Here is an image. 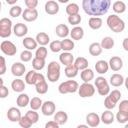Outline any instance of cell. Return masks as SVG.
I'll return each instance as SVG.
<instances>
[{
	"mask_svg": "<svg viewBox=\"0 0 128 128\" xmlns=\"http://www.w3.org/2000/svg\"><path fill=\"white\" fill-rule=\"evenodd\" d=\"M111 5L110 0H83L82 8L90 16H100L105 14Z\"/></svg>",
	"mask_w": 128,
	"mask_h": 128,
	"instance_id": "obj_1",
	"label": "cell"
},
{
	"mask_svg": "<svg viewBox=\"0 0 128 128\" xmlns=\"http://www.w3.org/2000/svg\"><path fill=\"white\" fill-rule=\"evenodd\" d=\"M107 25L108 27L113 31V32H116V33H119V32H122L125 28V23L124 21L117 15L115 14H111L108 16L107 18Z\"/></svg>",
	"mask_w": 128,
	"mask_h": 128,
	"instance_id": "obj_2",
	"label": "cell"
},
{
	"mask_svg": "<svg viewBox=\"0 0 128 128\" xmlns=\"http://www.w3.org/2000/svg\"><path fill=\"white\" fill-rule=\"evenodd\" d=\"M47 77L51 82H56L60 77V64L56 61H51L48 64L47 69Z\"/></svg>",
	"mask_w": 128,
	"mask_h": 128,
	"instance_id": "obj_3",
	"label": "cell"
},
{
	"mask_svg": "<svg viewBox=\"0 0 128 128\" xmlns=\"http://www.w3.org/2000/svg\"><path fill=\"white\" fill-rule=\"evenodd\" d=\"M78 83L75 80H68V81H64L62 82L59 87L58 90L61 94H66V93H74L78 90Z\"/></svg>",
	"mask_w": 128,
	"mask_h": 128,
	"instance_id": "obj_4",
	"label": "cell"
},
{
	"mask_svg": "<svg viewBox=\"0 0 128 128\" xmlns=\"http://www.w3.org/2000/svg\"><path fill=\"white\" fill-rule=\"evenodd\" d=\"M11 27H12V21L8 18H2L0 19V37L6 38L11 35Z\"/></svg>",
	"mask_w": 128,
	"mask_h": 128,
	"instance_id": "obj_5",
	"label": "cell"
},
{
	"mask_svg": "<svg viewBox=\"0 0 128 128\" xmlns=\"http://www.w3.org/2000/svg\"><path fill=\"white\" fill-rule=\"evenodd\" d=\"M95 85L97 87V90H98V93L101 95V96H106L109 91H110V88H109V85H108V82L107 80L104 78V77H97L96 80H95Z\"/></svg>",
	"mask_w": 128,
	"mask_h": 128,
	"instance_id": "obj_6",
	"label": "cell"
},
{
	"mask_svg": "<svg viewBox=\"0 0 128 128\" xmlns=\"http://www.w3.org/2000/svg\"><path fill=\"white\" fill-rule=\"evenodd\" d=\"M78 93L80 97H91L95 93V88L90 83H83L78 87Z\"/></svg>",
	"mask_w": 128,
	"mask_h": 128,
	"instance_id": "obj_7",
	"label": "cell"
},
{
	"mask_svg": "<svg viewBox=\"0 0 128 128\" xmlns=\"http://www.w3.org/2000/svg\"><path fill=\"white\" fill-rule=\"evenodd\" d=\"M0 48H1V51L5 55H8V56H13L17 52V48H16L15 44L11 41H8V40H4L1 43Z\"/></svg>",
	"mask_w": 128,
	"mask_h": 128,
	"instance_id": "obj_8",
	"label": "cell"
},
{
	"mask_svg": "<svg viewBox=\"0 0 128 128\" xmlns=\"http://www.w3.org/2000/svg\"><path fill=\"white\" fill-rule=\"evenodd\" d=\"M22 17L25 21H28V22H31V21H34L37 19L38 17V11L36 8L34 9H29V8H26L23 12H22Z\"/></svg>",
	"mask_w": 128,
	"mask_h": 128,
	"instance_id": "obj_9",
	"label": "cell"
},
{
	"mask_svg": "<svg viewBox=\"0 0 128 128\" xmlns=\"http://www.w3.org/2000/svg\"><path fill=\"white\" fill-rule=\"evenodd\" d=\"M55 103L53 101H45L44 103H42L41 109H42V113L46 116H50L55 112Z\"/></svg>",
	"mask_w": 128,
	"mask_h": 128,
	"instance_id": "obj_10",
	"label": "cell"
},
{
	"mask_svg": "<svg viewBox=\"0 0 128 128\" xmlns=\"http://www.w3.org/2000/svg\"><path fill=\"white\" fill-rule=\"evenodd\" d=\"M21 117H22L21 116V112L16 107H11V108L8 109V111H7V118L11 122H17V121L20 120Z\"/></svg>",
	"mask_w": 128,
	"mask_h": 128,
	"instance_id": "obj_11",
	"label": "cell"
},
{
	"mask_svg": "<svg viewBox=\"0 0 128 128\" xmlns=\"http://www.w3.org/2000/svg\"><path fill=\"white\" fill-rule=\"evenodd\" d=\"M86 122L90 127H96L100 123V117L95 112H90L86 115Z\"/></svg>",
	"mask_w": 128,
	"mask_h": 128,
	"instance_id": "obj_12",
	"label": "cell"
},
{
	"mask_svg": "<svg viewBox=\"0 0 128 128\" xmlns=\"http://www.w3.org/2000/svg\"><path fill=\"white\" fill-rule=\"evenodd\" d=\"M45 11L50 15H54L59 11V5L54 0H49L45 3Z\"/></svg>",
	"mask_w": 128,
	"mask_h": 128,
	"instance_id": "obj_13",
	"label": "cell"
},
{
	"mask_svg": "<svg viewBox=\"0 0 128 128\" xmlns=\"http://www.w3.org/2000/svg\"><path fill=\"white\" fill-rule=\"evenodd\" d=\"M108 66H110V68L113 70V71H118L122 68L123 66V61L120 57L118 56H113L110 58L109 60V63H108Z\"/></svg>",
	"mask_w": 128,
	"mask_h": 128,
	"instance_id": "obj_14",
	"label": "cell"
},
{
	"mask_svg": "<svg viewBox=\"0 0 128 128\" xmlns=\"http://www.w3.org/2000/svg\"><path fill=\"white\" fill-rule=\"evenodd\" d=\"M13 32L17 37H22L28 32V27L23 23H17L13 27Z\"/></svg>",
	"mask_w": 128,
	"mask_h": 128,
	"instance_id": "obj_15",
	"label": "cell"
},
{
	"mask_svg": "<svg viewBox=\"0 0 128 128\" xmlns=\"http://www.w3.org/2000/svg\"><path fill=\"white\" fill-rule=\"evenodd\" d=\"M25 65L24 64H22V63H20V62H15L13 65H12V67H11V72H12V74L14 75V76H18V77H20V76H22L23 74H24V72H25Z\"/></svg>",
	"mask_w": 128,
	"mask_h": 128,
	"instance_id": "obj_16",
	"label": "cell"
},
{
	"mask_svg": "<svg viewBox=\"0 0 128 128\" xmlns=\"http://www.w3.org/2000/svg\"><path fill=\"white\" fill-rule=\"evenodd\" d=\"M59 60H60V62H61L62 64L68 66V65L73 64L74 57H73V55H72L71 53H69V52H64V53L60 54V56H59Z\"/></svg>",
	"mask_w": 128,
	"mask_h": 128,
	"instance_id": "obj_17",
	"label": "cell"
},
{
	"mask_svg": "<svg viewBox=\"0 0 128 128\" xmlns=\"http://www.w3.org/2000/svg\"><path fill=\"white\" fill-rule=\"evenodd\" d=\"M67 119H68V115L64 111H58L54 115V121L58 125H64L67 122Z\"/></svg>",
	"mask_w": 128,
	"mask_h": 128,
	"instance_id": "obj_18",
	"label": "cell"
},
{
	"mask_svg": "<svg viewBox=\"0 0 128 128\" xmlns=\"http://www.w3.org/2000/svg\"><path fill=\"white\" fill-rule=\"evenodd\" d=\"M70 35H71V37H72L73 40H80L84 36V30H83L82 27L76 26V27L72 28V30L70 32Z\"/></svg>",
	"mask_w": 128,
	"mask_h": 128,
	"instance_id": "obj_19",
	"label": "cell"
},
{
	"mask_svg": "<svg viewBox=\"0 0 128 128\" xmlns=\"http://www.w3.org/2000/svg\"><path fill=\"white\" fill-rule=\"evenodd\" d=\"M77 70H84L88 68V61L85 57H78L75 59L74 64H73Z\"/></svg>",
	"mask_w": 128,
	"mask_h": 128,
	"instance_id": "obj_20",
	"label": "cell"
},
{
	"mask_svg": "<svg viewBox=\"0 0 128 128\" xmlns=\"http://www.w3.org/2000/svg\"><path fill=\"white\" fill-rule=\"evenodd\" d=\"M108 63L105 61V60H99L96 62L95 64V69H96V72L99 73V74H104L108 71Z\"/></svg>",
	"mask_w": 128,
	"mask_h": 128,
	"instance_id": "obj_21",
	"label": "cell"
},
{
	"mask_svg": "<svg viewBox=\"0 0 128 128\" xmlns=\"http://www.w3.org/2000/svg\"><path fill=\"white\" fill-rule=\"evenodd\" d=\"M93 78H94V72L92 71V69L86 68V69L82 70L81 79L84 81V83H89V81H91Z\"/></svg>",
	"mask_w": 128,
	"mask_h": 128,
	"instance_id": "obj_22",
	"label": "cell"
},
{
	"mask_svg": "<svg viewBox=\"0 0 128 128\" xmlns=\"http://www.w3.org/2000/svg\"><path fill=\"white\" fill-rule=\"evenodd\" d=\"M123 82H124V78L121 74L115 73L110 77V84L114 87H118V86L122 85Z\"/></svg>",
	"mask_w": 128,
	"mask_h": 128,
	"instance_id": "obj_23",
	"label": "cell"
},
{
	"mask_svg": "<svg viewBox=\"0 0 128 128\" xmlns=\"http://www.w3.org/2000/svg\"><path fill=\"white\" fill-rule=\"evenodd\" d=\"M11 87L15 92H22L25 89V83L22 79H15L12 81Z\"/></svg>",
	"mask_w": 128,
	"mask_h": 128,
	"instance_id": "obj_24",
	"label": "cell"
},
{
	"mask_svg": "<svg viewBox=\"0 0 128 128\" xmlns=\"http://www.w3.org/2000/svg\"><path fill=\"white\" fill-rule=\"evenodd\" d=\"M55 32L59 37H66L69 34V28L65 24H58L56 26Z\"/></svg>",
	"mask_w": 128,
	"mask_h": 128,
	"instance_id": "obj_25",
	"label": "cell"
},
{
	"mask_svg": "<svg viewBox=\"0 0 128 128\" xmlns=\"http://www.w3.org/2000/svg\"><path fill=\"white\" fill-rule=\"evenodd\" d=\"M23 45L27 50H33L37 47V42L32 37H25L23 39Z\"/></svg>",
	"mask_w": 128,
	"mask_h": 128,
	"instance_id": "obj_26",
	"label": "cell"
},
{
	"mask_svg": "<svg viewBox=\"0 0 128 128\" xmlns=\"http://www.w3.org/2000/svg\"><path fill=\"white\" fill-rule=\"evenodd\" d=\"M100 120H101L104 124H111V123H113V121H114V115H113V113H112L111 111L106 110V111H104V112L102 113Z\"/></svg>",
	"mask_w": 128,
	"mask_h": 128,
	"instance_id": "obj_27",
	"label": "cell"
},
{
	"mask_svg": "<svg viewBox=\"0 0 128 128\" xmlns=\"http://www.w3.org/2000/svg\"><path fill=\"white\" fill-rule=\"evenodd\" d=\"M36 42L39 43L41 46H45L46 44H48L49 42V36L47 33L45 32H39L37 35H36Z\"/></svg>",
	"mask_w": 128,
	"mask_h": 128,
	"instance_id": "obj_28",
	"label": "cell"
},
{
	"mask_svg": "<svg viewBox=\"0 0 128 128\" xmlns=\"http://www.w3.org/2000/svg\"><path fill=\"white\" fill-rule=\"evenodd\" d=\"M101 52H102V48H101L100 43L94 42L89 46V53L92 56H98L101 54Z\"/></svg>",
	"mask_w": 128,
	"mask_h": 128,
	"instance_id": "obj_29",
	"label": "cell"
},
{
	"mask_svg": "<svg viewBox=\"0 0 128 128\" xmlns=\"http://www.w3.org/2000/svg\"><path fill=\"white\" fill-rule=\"evenodd\" d=\"M88 24L90 26V28L92 29H99L102 26V19L100 17H91L89 18Z\"/></svg>",
	"mask_w": 128,
	"mask_h": 128,
	"instance_id": "obj_30",
	"label": "cell"
},
{
	"mask_svg": "<svg viewBox=\"0 0 128 128\" xmlns=\"http://www.w3.org/2000/svg\"><path fill=\"white\" fill-rule=\"evenodd\" d=\"M16 102H17V105H18L19 107H26L27 104L30 102L29 96H28L27 94H25V93H22V94H20V95L17 97Z\"/></svg>",
	"mask_w": 128,
	"mask_h": 128,
	"instance_id": "obj_31",
	"label": "cell"
},
{
	"mask_svg": "<svg viewBox=\"0 0 128 128\" xmlns=\"http://www.w3.org/2000/svg\"><path fill=\"white\" fill-rule=\"evenodd\" d=\"M101 48H104V49H111L113 46H114V39L112 37H109V36H106L102 39L101 43Z\"/></svg>",
	"mask_w": 128,
	"mask_h": 128,
	"instance_id": "obj_32",
	"label": "cell"
},
{
	"mask_svg": "<svg viewBox=\"0 0 128 128\" xmlns=\"http://www.w3.org/2000/svg\"><path fill=\"white\" fill-rule=\"evenodd\" d=\"M78 12H79V6L76 3H70L66 6V13L69 16L78 14Z\"/></svg>",
	"mask_w": 128,
	"mask_h": 128,
	"instance_id": "obj_33",
	"label": "cell"
},
{
	"mask_svg": "<svg viewBox=\"0 0 128 128\" xmlns=\"http://www.w3.org/2000/svg\"><path fill=\"white\" fill-rule=\"evenodd\" d=\"M77 74H78V70L76 69V67L73 64L66 66V68H65V75L67 77L72 78V77H75Z\"/></svg>",
	"mask_w": 128,
	"mask_h": 128,
	"instance_id": "obj_34",
	"label": "cell"
},
{
	"mask_svg": "<svg viewBox=\"0 0 128 128\" xmlns=\"http://www.w3.org/2000/svg\"><path fill=\"white\" fill-rule=\"evenodd\" d=\"M125 9H126V5L123 1L118 0V1H115L113 3V10L116 13H122L125 11Z\"/></svg>",
	"mask_w": 128,
	"mask_h": 128,
	"instance_id": "obj_35",
	"label": "cell"
},
{
	"mask_svg": "<svg viewBox=\"0 0 128 128\" xmlns=\"http://www.w3.org/2000/svg\"><path fill=\"white\" fill-rule=\"evenodd\" d=\"M73 48H74V42L71 39H64L61 41V49L68 52Z\"/></svg>",
	"mask_w": 128,
	"mask_h": 128,
	"instance_id": "obj_36",
	"label": "cell"
},
{
	"mask_svg": "<svg viewBox=\"0 0 128 128\" xmlns=\"http://www.w3.org/2000/svg\"><path fill=\"white\" fill-rule=\"evenodd\" d=\"M44 65H45V60L44 59H40V58L35 57L32 60V66H33L34 70H41V69H43Z\"/></svg>",
	"mask_w": 128,
	"mask_h": 128,
	"instance_id": "obj_37",
	"label": "cell"
},
{
	"mask_svg": "<svg viewBox=\"0 0 128 128\" xmlns=\"http://www.w3.org/2000/svg\"><path fill=\"white\" fill-rule=\"evenodd\" d=\"M35 87H36L37 93H39V94H45L47 92V90H48V85H47V83H46L45 80L37 83L35 85Z\"/></svg>",
	"mask_w": 128,
	"mask_h": 128,
	"instance_id": "obj_38",
	"label": "cell"
},
{
	"mask_svg": "<svg viewBox=\"0 0 128 128\" xmlns=\"http://www.w3.org/2000/svg\"><path fill=\"white\" fill-rule=\"evenodd\" d=\"M25 116L31 121L32 124L36 123L39 120V115H38L37 112H35V110H29V111H27L26 114H25Z\"/></svg>",
	"mask_w": 128,
	"mask_h": 128,
	"instance_id": "obj_39",
	"label": "cell"
},
{
	"mask_svg": "<svg viewBox=\"0 0 128 128\" xmlns=\"http://www.w3.org/2000/svg\"><path fill=\"white\" fill-rule=\"evenodd\" d=\"M42 106V100L39 97H33L30 100V107L32 110H37Z\"/></svg>",
	"mask_w": 128,
	"mask_h": 128,
	"instance_id": "obj_40",
	"label": "cell"
},
{
	"mask_svg": "<svg viewBox=\"0 0 128 128\" xmlns=\"http://www.w3.org/2000/svg\"><path fill=\"white\" fill-rule=\"evenodd\" d=\"M35 56L37 58H40V59H44L45 60V58L47 56V48L44 47V46H40L39 48H37L36 53H35Z\"/></svg>",
	"mask_w": 128,
	"mask_h": 128,
	"instance_id": "obj_41",
	"label": "cell"
},
{
	"mask_svg": "<svg viewBox=\"0 0 128 128\" xmlns=\"http://www.w3.org/2000/svg\"><path fill=\"white\" fill-rule=\"evenodd\" d=\"M116 119L119 123H126L128 121V112H117L116 114Z\"/></svg>",
	"mask_w": 128,
	"mask_h": 128,
	"instance_id": "obj_42",
	"label": "cell"
},
{
	"mask_svg": "<svg viewBox=\"0 0 128 128\" xmlns=\"http://www.w3.org/2000/svg\"><path fill=\"white\" fill-rule=\"evenodd\" d=\"M22 13V8L18 5H15V6H12L9 10V14L10 16L12 17H18L20 14Z\"/></svg>",
	"mask_w": 128,
	"mask_h": 128,
	"instance_id": "obj_43",
	"label": "cell"
},
{
	"mask_svg": "<svg viewBox=\"0 0 128 128\" xmlns=\"http://www.w3.org/2000/svg\"><path fill=\"white\" fill-rule=\"evenodd\" d=\"M18 122H19V125H20L22 128H30L31 125H32L31 121H30L26 116H22Z\"/></svg>",
	"mask_w": 128,
	"mask_h": 128,
	"instance_id": "obj_44",
	"label": "cell"
},
{
	"mask_svg": "<svg viewBox=\"0 0 128 128\" xmlns=\"http://www.w3.org/2000/svg\"><path fill=\"white\" fill-rule=\"evenodd\" d=\"M20 59H21L22 61H24V62L30 61V60L32 59V53H31V51H29V50H24V51H22L21 54H20Z\"/></svg>",
	"mask_w": 128,
	"mask_h": 128,
	"instance_id": "obj_45",
	"label": "cell"
},
{
	"mask_svg": "<svg viewBox=\"0 0 128 128\" xmlns=\"http://www.w3.org/2000/svg\"><path fill=\"white\" fill-rule=\"evenodd\" d=\"M81 21V16L79 14H75V15H71L68 16V22L72 25H77L79 24Z\"/></svg>",
	"mask_w": 128,
	"mask_h": 128,
	"instance_id": "obj_46",
	"label": "cell"
},
{
	"mask_svg": "<svg viewBox=\"0 0 128 128\" xmlns=\"http://www.w3.org/2000/svg\"><path fill=\"white\" fill-rule=\"evenodd\" d=\"M50 49L52 52H59L61 50V41L54 40L50 43Z\"/></svg>",
	"mask_w": 128,
	"mask_h": 128,
	"instance_id": "obj_47",
	"label": "cell"
},
{
	"mask_svg": "<svg viewBox=\"0 0 128 128\" xmlns=\"http://www.w3.org/2000/svg\"><path fill=\"white\" fill-rule=\"evenodd\" d=\"M116 105V102L110 97V96H107L104 100V106L107 108V109H113Z\"/></svg>",
	"mask_w": 128,
	"mask_h": 128,
	"instance_id": "obj_48",
	"label": "cell"
},
{
	"mask_svg": "<svg viewBox=\"0 0 128 128\" xmlns=\"http://www.w3.org/2000/svg\"><path fill=\"white\" fill-rule=\"evenodd\" d=\"M35 70H30L27 74H26V76H25V81H26V83L27 84H29V85H33V79H34V75H35Z\"/></svg>",
	"mask_w": 128,
	"mask_h": 128,
	"instance_id": "obj_49",
	"label": "cell"
},
{
	"mask_svg": "<svg viewBox=\"0 0 128 128\" xmlns=\"http://www.w3.org/2000/svg\"><path fill=\"white\" fill-rule=\"evenodd\" d=\"M109 96L117 103L118 102V100L120 99V97H121V92L119 91V90H117V89H115V90H112V92H110V94H109Z\"/></svg>",
	"mask_w": 128,
	"mask_h": 128,
	"instance_id": "obj_50",
	"label": "cell"
},
{
	"mask_svg": "<svg viewBox=\"0 0 128 128\" xmlns=\"http://www.w3.org/2000/svg\"><path fill=\"white\" fill-rule=\"evenodd\" d=\"M6 72V61L3 56H0V75Z\"/></svg>",
	"mask_w": 128,
	"mask_h": 128,
	"instance_id": "obj_51",
	"label": "cell"
},
{
	"mask_svg": "<svg viewBox=\"0 0 128 128\" xmlns=\"http://www.w3.org/2000/svg\"><path fill=\"white\" fill-rule=\"evenodd\" d=\"M119 111L128 112V100H123L119 104Z\"/></svg>",
	"mask_w": 128,
	"mask_h": 128,
	"instance_id": "obj_52",
	"label": "cell"
},
{
	"mask_svg": "<svg viewBox=\"0 0 128 128\" xmlns=\"http://www.w3.org/2000/svg\"><path fill=\"white\" fill-rule=\"evenodd\" d=\"M37 4H38L37 0H25V5L29 9H34L37 6Z\"/></svg>",
	"mask_w": 128,
	"mask_h": 128,
	"instance_id": "obj_53",
	"label": "cell"
},
{
	"mask_svg": "<svg viewBox=\"0 0 128 128\" xmlns=\"http://www.w3.org/2000/svg\"><path fill=\"white\" fill-rule=\"evenodd\" d=\"M9 94V91H8V88L4 85L0 86V98H6Z\"/></svg>",
	"mask_w": 128,
	"mask_h": 128,
	"instance_id": "obj_54",
	"label": "cell"
},
{
	"mask_svg": "<svg viewBox=\"0 0 128 128\" xmlns=\"http://www.w3.org/2000/svg\"><path fill=\"white\" fill-rule=\"evenodd\" d=\"M45 128H59V125L53 120V121H48L45 124Z\"/></svg>",
	"mask_w": 128,
	"mask_h": 128,
	"instance_id": "obj_55",
	"label": "cell"
},
{
	"mask_svg": "<svg viewBox=\"0 0 128 128\" xmlns=\"http://www.w3.org/2000/svg\"><path fill=\"white\" fill-rule=\"evenodd\" d=\"M123 48L127 51L128 50V38H125L124 40H123Z\"/></svg>",
	"mask_w": 128,
	"mask_h": 128,
	"instance_id": "obj_56",
	"label": "cell"
},
{
	"mask_svg": "<svg viewBox=\"0 0 128 128\" xmlns=\"http://www.w3.org/2000/svg\"><path fill=\"white\" fill-rule=\"evenodd\" d=\"M76 128H89L87 125H85V124H80V125H78Z\"/></svg>",
	"mask_w": 128,
	"mask_h": 128,
	"instance_id": "obj_57",
	"label": "cell"
},
{
	"mask_svg": "<svg viewBox=\"0 0 128 128\" xmlns=\"http://www.w3.org/2000/svg\"><path fill=\"white\" fill-rule=\"evenodd\" d=\"M16 1H17V0H6V2H7L8 4H14V3H16Z\"/></svg>",
	"mask_w": 128,
	"mask_h": 128,
	"instance_id": "obj_58",
	"label": "cell"
},
{
	"mask_svg": "<svg viewBox=\"0 0 128 128\" xmlns=\"http://www.w3.org/2000/svg\"><path fill=\"white\" fill-rule=\"evenodd\" d=\"M3 83H4V81H3V79L0 77V86H2V85H3Z\"/></svg>",
	"mask_w": 128,
	"mask_h": 128,
	"instance_id": "obj_59",
	"label": "cell"
},
{
	"mask_svg": "<svg viewBox=\"0 0 128 128\" xmlns=\"http://www.w3.org/2000/svg\"><path fill=\"white\" fill-rule=\"evenodd\" d=\"M125 128H128V125H126V126H125Z\"/></svg>",
	"mask_w": 128,
	"mask_h": 128,
	"instance_id": "obj_60",
	"label": "cell"
},
{
	"mask_svg": "<svg viewBox=\"0 0 128 128\" xmlns=\"http://www.w3.org/2000/svg\"><path fill=\"white\" fill-rule=\"evenodd\" d=\"M0 10H1V2H0Z\"/></svg>",
	"mask_w": 128,
	"mask_h": 128,
	"instance_id": "obj_61",
	"label": "cell"
}]
</instances>
